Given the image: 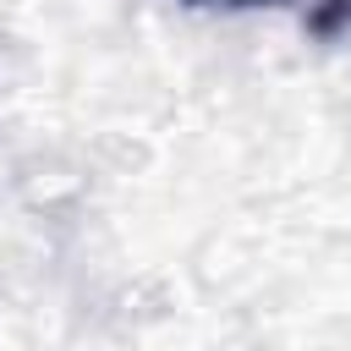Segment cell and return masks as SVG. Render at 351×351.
<instances>
[{"label": "cell", "instance_id": "1", "mask_svg": "<svg viewBox=\"0 0 351 351\" xmlns=\"http://www.w3.org/2000/svg\"><path fill=\"white\" fill-rule=\"evenodd\" d=\"M307 27L318 38H335V33H351V0H313V16Z\"/></svg>", "mask_w": 351, "mask_h": 351}, {"label": "cell", "instance_id": "2", "mask_svg": "<svg viewBox=\"0 0 351 351\" xmlns=\"http://www.w3.org/2000/svg\"><path fill=\"white\" fill-rule=\"evenodd\" d=\"M192 5H274V0H192Z\"/></svg>", "mask_w": 351, "mask_h": 351}]
</instances>
